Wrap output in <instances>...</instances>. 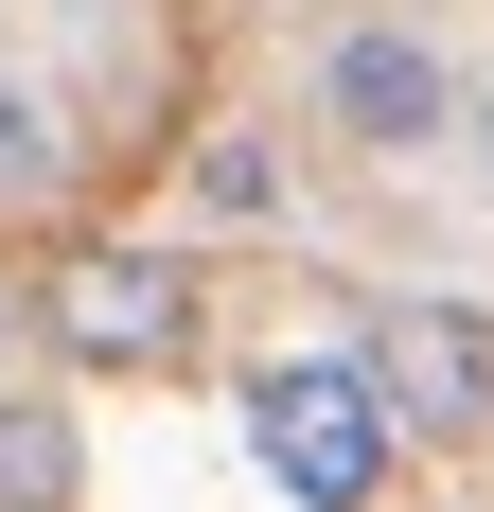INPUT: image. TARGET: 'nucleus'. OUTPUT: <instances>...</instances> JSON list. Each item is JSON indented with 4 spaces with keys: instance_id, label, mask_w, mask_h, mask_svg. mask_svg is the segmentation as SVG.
Here are the masks:
<instances>
[{
    "instance_id": "1",
    "label": "nucleus",
    "mask_w": 494,
    "mask_h": 512,
    "mask_svg": "<svg viewBox=\"0 0 494 512\" xmlns=\"http://www.w3.org/2000/svg\"><path fill=\"white\" fill-rule=\"evenodd\" d=\"M389 442H406V407H389V371H371V336H353V354H283L247 389V460L283 477L300 512H371Z\"/></svg>"
},
{
    "instance_id": "2",
    "label": "nucleus",
    "mask_w": 494,
    "mask_h": 512,
    "mask_svg": "<svg viewBox=\"0 0 494 512\" xmlns=\"http://www.w3.org/2000/svg\"><path fill=\"white\" fill-rule=\"evenodd\" d=\"M318 124H336L353 159H424L477 124V89L442 71V36H406V18H336L318 36Z\"/></svg>"
},
{
    "instance_id": "3",
    "label": "nucleus",
    "mask_w": 494,
    "mask_h": 512,
    "mask_svg": "<svg viewBox=\"0 0 494 512\" xmlns=\"http://www.w3.org/2000/svg\"><path fill=\"white\" fill-rule=\"evenodd\" d=\"M53 354H71V371H177V354H195V265H177V248L53 265Z\"/></svg>"
},
{
    "instance_id": "4",
    "label": "nucleus",
    "mask_w": 494,
    "mask_h": 512,
    "mask_svg": "<svg viewBox=\"0 0 494 512\" xmlns=\"http://www.w3.org/2000/svg\"><path fill=\"white\" fill-rule=\"evenodd\" d=\"M371 371H389V407L442 424V442L494 424V318L477 301H389V318H371Z\"/></svg>"
},
{
    "instance_id": "5",
    "label": "nucleus",
    "mask_w": 494,
    "mask_h": 512,
    "mask_svg": "<svg viewBox=\"0 0 494 512\" xmlns=\"http://www.w3.org/2000/svg\"><path fill=\"white\" fill-rule=\"evenodd\" d=\"M0 512H71V407L0 389Z\"/></svg>"
},
{
    "instance_id": "6",
    "label": "nucleus",
    "mask_w": 494,
    "mask_h": 512,
    "mask_svg": "<svg viewBox=\"0 0 494 512\" xmlns=\"http://www.w3.org/2000/svg\"><path fill=\"white\" fill-rule=\"evenodd\" d=\"M53 177H71V124L0 71V212H53Z\"/></svg>"
},
{
    "instance_id": "7",
    "label": "nucleus",
    "mask_w": 494,
    "mask_h": 512,
    "mask_svg": "<svg viewBox=\"0 0 494 512\" xmlns=\"http://www.w3.org/2000/svg\"><path fill=\"white\" fill-rule=\"evenodd\" d=\"M195 212H230V230L265 212V230H283V142H247V124H230V142H195Z\"/></svg>"
},
{
    "instance_id": "8",
    "label": "nucleus",
    "mask_w": 494,
    "mask_h": 512,
    "mask_svg": "<svg viewBox=\"0 0 494 512\" xmlns=\"http://www.w3.org/2000/svg\"><path fill=\"white\" fill-rule=\"evenodd\" d=\"M459 142H477V177H494V89H477V124H459Z\"/></svg>"
}]
</instances>
